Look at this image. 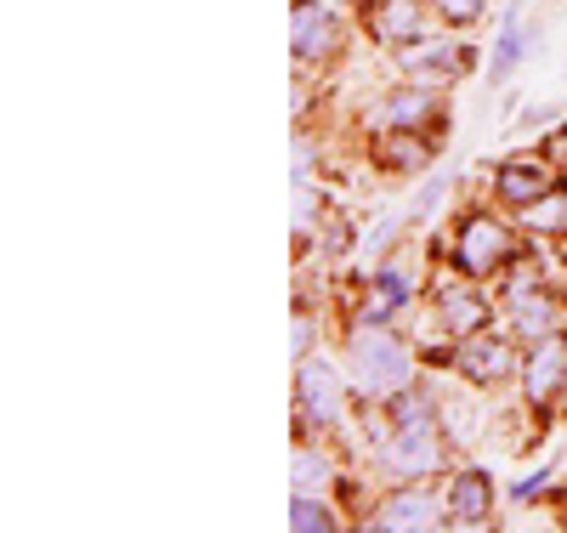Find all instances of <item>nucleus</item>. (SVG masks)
Returning a JSON list of instances; mask_svg holds the SVG:
<instances>
[{
  "instance_id": "f257e3e1",
  "label": "nucleus",
  "mask_w": 567,
  "mask_h": 533,
  "mask_svg": "<svg viewBox=\"0 0 567 533\" xmlns=\"http://www.w3.org/2000/svg\"><path fill=\"white\" fill-rule=\"evenodd\" d=\"M347 380L363 403H386L420 380V347L403 341L398 324H358L347 329Z\"/></svg>"
},
{
  "instance_id": "f03ea898",
  "label": "nucleus",
  "mask_w": 567,
  "mask_h": 533,
  "mask_svg": "<svg viewBox=\"0 0 567 533\" xmlns=\"http://www.w3.org/2000/svg\"><path fill=\"white\" fill-rule=\"evenodd\" d=\"M347 392L352 380H341V369L307 352L296 358V431L301 438H336L347 431Z\"/></svg>"
},
{
  "instance_id": "7ed1b4c3",
  "label": "nucleus",
  "mask_w": 567,
  "mask_h": 533,
  "mask_svg": "<svg viewBox=\"0 0 567 533\" xmlns=\"http://www.w3.org/2000/svg\"><path fill=\"white\" fill-rule=\"evenodd\" d=\"M516 256H523V245H516V227H505L494 211H465L460 216V227H454V238L443 245V262L449 267H460L465 278H494V273H505Z\"/></svg>"
},
{
  "instance_id": "20e7f679",
  "label": "nucleus",
  "mask_w": 567,
  "mask_h": 533,
  "mask_svg": "<svg viewBox=\"0 0 567 533\" xmlns=\"http://www.w3.org/2000/svg\"><path fill=\"white\" fill-rule=\"evenodd\" d=\"M523 358H528V347L516 341L511 329H477V335H465V341L454 347L449 369L465 386H505V380L523 375Z\"/></svg>"
},
{
  "instance_id": "39448f33",
  "label": "nucleus",
  "mask_w": 567,
  "mask_h": 533,
  "mask_svg": "<svg viewBox=\"0 0 567 533\" xmlns=\"http://www.w3.org/2000/svg\"><path fill=\"white\" fill-rule=\"evenodd\" d=\"M290 52L301 69H329L347 52V23L323 0H296L290 7Z\"/></svg>"
},
{
  "instance_id": "423d86ee",
  "label": "nucleus",
  "mask_w": 567,
  "mask_h": 533,
  "mask_svg": "<svg viewBox=\"0 0 567 533\" xmlns=\"http://www.w3.org/2000/svg\"><path fill=\"white\" fill-rule=\"evenodd\" d=\"M443 114V85H425V80H403L392 85L381 103H374V125L369 131H437Z\"/></svg>"
},
{
  "instance_id": "0eeeda50",
  "label": "nucleus",
  "mask_w": 567,
  "mask_h": 533,
  "mask_svg": "<svg viewBox=\"0 0 567 533\" xmlns=\"http://www.w3.org/2000/svg\"><path fill=\"white\" fill-rule=\"evenodd\" d=\"M432 318H437V329L449 335V341H465V335L488 329L494 307L483 301L477 278H465V273L454 267V273H449V278H437V289H432Z\"/></svg>"
},
{
  "instance_id": "6e6552de",
  "label": "nucleus",
  "mask_w": 567,
  "mask_h": 533,
  "mask_svg": "<svg viewBox=\"0 0 567 533\" xmlns=\"http://www.w3.org/2000/svg\"><path fill=\"white\" fill-rule=\"evenodd\" d=\"M363 527H386V533H432V527H449V505L425 489V482H403L386 500H374L369 522Z\"/></svg>"
},
{
  "instance_id": "1a4fd4ad",
  "label": "nucleus",
  "mask_w": 567,
  "mask_h": 533,
  "mask_svg": "<svg viewBox=\"0 0 567 533\" xmlns=\"http://www.w3.org/2000/svg\"><path fill=\"white\" fill-rule=\"evenodd\" d=\"M432 0H374L369 7V34L374 45H386V52H414L425 45L432 34Z\"/></svg>"
},
{
  "instance_id": "9d476101",
  "label": "nucleus",
  "mask_w": 567,
  "mask_h": 533,
  "mask_svg": "<svg viewBox=\"0 0 567 533\" xmlns=\"http://www.w3.org/2000/svg\"><path fill=\"white\" fill-rule=\"evenodd\" d=\"M511 335L523 347H539V341H556V335H567V301L556 296V289H528V296H516V301H499Z\"/></svg>"
},
{
  "instance_id": "9b49d317",
  "label": "nucleus",
  "mask_w": 567,
  "mask_h": 533,
  "mask_svg": "<svg viewBox=\"0 0 567 533\" xmlns=\"http://www.w3.org/2000/svg\"><path fill=\"white\" fill-rule=\"evenodd\" d=\"M414 307V278L398 267V262H386V267H374L369 273V284H363V301H358V324H398L403 312Z\"/></svg>"
},
{
  "instance_id": "f8f14e48",
  "label": "nucleus",
  "mask_w": 567,
  "mask_h": 533,
  "mask_svg": "<svg viewBox=\"0 0 567 533\" xmlns=\"http://www.w3.org/2000/svg\"><path fill=\"white\" fill-rule=\"evenodd\" d=\"M561 386H567V335H556V341H539V347H528V358H523V398H528L534 409L556 414Z\"/></svg>"
},
{
  "instance_id": "ddd939ff",
  "label": "nucleus",
  "mask_w": 567,
  "mask_h": 533,
  "mask_svg": "<svg viewBox=\"0 0 567 533\" xmlns=\"http://www.w3.org/2000/svg\"><path fill=\"white\" fill-rule=\"evenodd\" d=\"M550 187H556V165H550V160H534V154H505V160L494 165V199H499V205H511V211L534 205L539 193H550Z\"/></svg>"
},
{
  "instance_id": "4468645a",
  "label": "nucleus",
  "mask_w": 567,
  "mask_h": 533,
  "mask_svg": "<svg viewBox=\"0 0 567 533\" xmlns=\"http://www.w3.org/2000/svg\"><path fill=\"white\" fill-rule=\"evenodd\" d=\"M449 527H488L494 522V482L483 465H460L449 476Z\"/></svg>"
},
{
  "instance_id": "2eb2a0df",
  "label": "nucleus",
  "mask_w": 567,
  "mask_h": 533,
  "mask_svg": "<svg viewBox=\"0 0 567 533\" xmlns=\"http://www.w3.org/2000/svg\"><path fill=\"white\" fill-rule=\"evenodd\" d=\"M374 165L386 176H420L437 165L432 131H374Z\"/></svg>"
},
{
  "instance_id": "dca6fc26",
  "label": "nucleus",
  "mask_w": 567,
  "mask_h": 533,
  "mask_svg": "<svg viewBox=\"0 0 567 533\" xmlns=\"http://www.w3.org/2000/svg\"><path fill=\"white\" fill-rule=\"evenodd\" d=\"M471 63H477V52L465 40H437V45H414V58L403 69L409 80H425V85H454L471 74Z\"/></svg>"
},
{
  "instance_id": "f3484780",
  "label": "nucleus",
  "mask_w": 567,
  "mask_h": 533,
  "mask_svg": "<svg viewBox=\"0 0 567 533\" xmlns=\"http://www.w3.org/2000/svg\"><path fill=\"white\" fill-rule=\"evenodd\" d=\"M516 227H523L528 238H567V182H556L550 193H539L534 205H523L516 211Z\"/></svg>"
},
{
  "instance_id": "a211bd4d",
  "label": "nucleus",
  "mask_w": 567,
  "mask_h": 533,
  "mask_svg": "<svg viewBox=\"0 0 567 533\" xmlns=\"http://www.w3.org/2000/svg\"><path fill=\"white\" fill-rule=\"evenodd\" d=\"M341 476V465H336V454H329V443H318V438H296V460H290V482L301 494H318L323 482H336Z\"/></svg>"
},
{
  "instance_id": "6ab92c4d",
  "label": "nucleus",
  "mask_w": 567,
  "mask_h": 533,
  "mask_svg": "<svg viewBox=\"0 0 567 533\" xmlns=\"http://www.w3.org/2000/svg\"><path fill=\"white\" fill-rule=\"evenodd\" d=\"M523 52H528V29H523V12H505L499 18V40H494V63H488V80L494 85H505L511 74H516V63H523Z\"/></svg>"
},
{
  "instance_id": "aec40b11",
  "label": "nucleus",
  "mask_w": 567,
  "mask_h": 533,
  "mask_svg": "<svg viewBox=\"0 0 567 533\" xmlns=\"http://www.w3.org/2000/svg\"><path fill=\"white\" fill-rule=\"evenodd\" d=\"M290 527H296V533H341L347 516H341L336 505H323L318 494H301V489H296V500H290Z\"/></svg>"
},
{
  "instance_id": "412c9836",
  "label": "nucleus",
  "mask_w": 567,
  "mask_h": 533,
  "mask_svg": "<svg viewBox=\"0 0 567 533\" xmlns=\"http://www.w3.org/2000/svg\"><path fill=\"white\" fill-rule=\"evenodd\" d=\"M307 245H318L323 256H347V250L358 245V233H352V222H347L336 205H323V211H318V227L307 233Z\"/></svg>"
},
{
  "instance_id": "4be33fe9",
  "label": "nucleus",
  "mask_w": 567,
  "mask_h": 533,
  "mask_svg": "<svg viewBox=\"0 0 567 533\" xmlns=\"http://www.w3.org/2000/svg\"><path fill=\"white\" fill-rule=\"evenodd\" d=\"M432 12L443 29H477L488 18V0H432Z\"/></svg>"
},
{
  "instance_id": "5701e85b",
  "label": "nucleus",
  "mask_w": 567,
  "mask_h": 533,
  "mask_svg": "<svg viewBox=\"0 0 567 533\" xmlns=\"http://www.w3.org/2000/svg\"><path fill=\"white\" fill-rule=\"evenodd\" d=\"M556 476H561V465H539V471H528V476H516V482H511V494H516V500H539Z\"/></svg>"
},
{
  "instance_id": "b1692460",
  "label": "nucleus",
  "mask_w": 567,
  "mask_h": 533,
  "mask_svg": "<svg viewBox=\"0 0 567 533\" xmlns=\"http://www.w3.org/2000/svg\"><path fill=\"white\" fill-rule=\"evenodd\" d=\"M312 347H318V318H312V312H301V318H296V329H290V352H296V358H307Z\"/></svg>"
},
{
  "instance_id": "393cba45",
  "label": "nucleus",
  "mask_w": 567,
  "mask_h": 533,
  "mask_svg": "<svg viewBox=\"0 0 567 533\" xmlns=\"http://www.w3.org/2000/svg\"><path fill=\"white\" fill-rule=\"evenodd\" d=\"M556 414H567V386H561V398H556Z\"/></svg>"
},
{
  "instance_id": "a878e982",
  "label": "nucleus",
  "mask_w": 567,
  "mask_h": 533,
  "mask_svg": "<svg viewBox=\"0 0 567 533\" xmlns=\"http://www.w3.org/2000/svg\"><path fill=\"white\" fill-rule=\"evenodd\" d=\"M561 267H567V238H561Z\"/></svg>"
},
{
  "instance_id": "bb28decb",
  "label": "nucleus",
  "mask_w": 567,
  "mask_h": 533,
  "mask_svg": "<svg viewBox=\"0 0 567 533\" xmlns=\"http://www.w3.org/2000/svg\"><path fill=\"white\" fill-rule=\"evenodd\" d=\"M561 527H567V516H561Z\"/></svg>"
}]
</instances>
